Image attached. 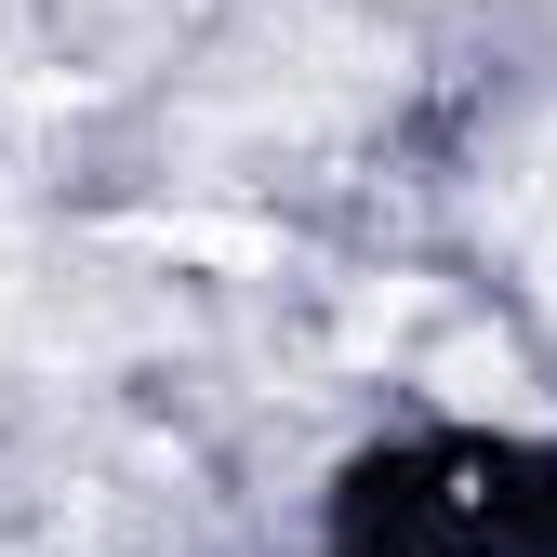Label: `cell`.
I'll return each mask as SVG.
<instances>
[{
	"instance_id": "1",
	"label": "cell",
	"mask_w": 557,
	"mask_h": 557,
	"mask_svg": "<svg viewBox=\"0 0 557 557\" xmlns=\"http://www.w3.org/2000/svg\"><path fill=\"white\" fill-rule=\"evenodd\" d=\"M425 385L451 398V411H492V425H531V359H518V332H451L438 359H425Z\"/></svg>"
}]
</instances>
